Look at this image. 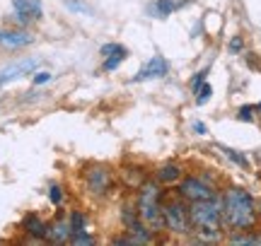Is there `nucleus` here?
Returning <instances> with one entry per match:
<instances>
[{
    "mask_svg": "<svg viewBox=\"0 0 261 246\" xmlns=\"http://www.w3.org/2000/svg\"><path fill=\"white\" fill-rule=\"evenodd\" d=\"M223 222L234 229H249L256 222L254 198L244 189H227L223 196Z\"/></svg>",
    "mask_w": 261,
    "mask_h": 246,
    "instance_id": "obj_1",
    "label": "nucleus"
},
{
    "mask_svg": "<svg viewBox=\"0 0 261 246\" xmlns=\"http://www.w3.org/2000/svg\"><path fill=\"white\" fill-rule=\"evenodd\" d=\"M160 200H162V191H160L158 183H143V186H140L138 215L152 232H160V229L165 227V218H162Z\"/></svg>",
    "mask_w": 261,
    "mask_h": 246,
    "instance_id": "obj_2",
    "label": "nucleus"
},
{
    "mask_svg": "<svg viewBox=\"0 0 261 246\" xmlns=\"http://www.w3.org/2000/svg\"><path fill=\"white\" fill-rule=\"evenodd\" d=\"M189 218L196 229H205V232H220L223 225V203L215 198L208 200H194L189 208Z\"/></svg>",
    "mask_w": 261,
    "mask_h": 246,
    "instance_id": "obj_3",
    "label": "nucleus"
},
{
    "mask_svg": "<svg viewBox=\"0 0 261 246\" xmlns=\"http://www.w3.org/2000/svg\"><path fill=\"white\" fill-rule=\"evenodd\" d=\"M162 218H165V227L174 234H187L191 229V218H189V210L181 203H167L162 205Z\"/></svg>",
    "mask_w": 261,
    "mask_h": 246,
    "instance_id": "obj_4",
    "label": "nucleus"
},
{
    "mask_svg": "<svg viewBox=\"0 0 261 246\" xmlns=\"http://www.w3.org/2000/svg\"><path fill=\"white\" fill-rule=\"evenodd\" d=\"M85 181H87V189L94 196H107L109 191L114 189V171L109 167H102V164H94L85 171Z\"/></svg>",
    "mask_w": 261,
    "mask_h": 246,
    "instance_id": "obj_5",
    "label": "nucleus"
},
{
    "mask_svg": "<svg viewBox=\"0 0 261 246\" xmlns=\"http://www.w3.org/2000/svg\"><path fill=\"white\" fill-rule=\"evenodd\" d=\"M179 193H181V198H187L189 203H194V200H208L213 198L215 193L211 186H205L201 179H194V176H189L179 183Z\"/></svg>",
    "mask_w": 261,
    "mask_h": 246,
    "instance_id": "obj_6",
    "label": "nucleus"
},
{
    "mask_svg": "<svg viewBox=\"0 0 261 246\" xmlns=\"http://www.w3.org/2000/svg\"><path fill=\"white\" fill-rule=\"evenodd\" d=\"M169 73V63L162 56H152L145 63V66L138 70V75L133 77L136 82H143V80H158V77H165Z\"/></svg>",
    "mask_w": 261,
    "mask_h": 246,
    "instance_id": "obj_7",
    "label": "nucleus"
},
{
    "mask_svg": "<svg viewBox=\"0 0 261 246\" xmlns=\"http://www.w3.org/2000/svg\"><path fill=\"white\" fill-rule=\"evenodd\" d=\"M12 8H15V17L19 24H27L34 19L41 17V3L39 0H12Z\"/></svg>",
    "mask_w": 261,
    "mask_h": 246,
    "instance_id": "obj_8",
    "label": "nucleus"
},
{
    "mask_svg": "<svg viewBox=\"0 0 261 246\" xmlns=\"http://www.w3.org/2000/svg\"><path fill=\"white\" fill-rule=\"evenodd\" d=\"M39 66L37 58H27V60H19V63H12L5 70H0V85H8L12 80H19L22 75H29L34 68Z\"/></svg>",
    "mask_w": 261,
    "mask_h": 246,
    "instance_id": "obj_9",
    "label": "nucleus"
},
{
    "mask_svg": "<svg viewBox=\"0 0 261 246\" xmlns=\"http://www.w3.org/2000/svg\"><path fill=\"white\" fill-rule=\"evenodd\" d=\"M34 41L29 32H17V29H0V46L5 48H24Z\"/></svg>",
    "mask_w": 261,
    "mask_h": 246,
    "instance_id": "obj_10",
    "label": "nucleus"
},
{
    "mask_svg": "<svg viewBox=\"0 0 261 246\" xmlns=\"http://www.w3.org/2000/svg\"><path fill=\"white\" fill-rule=\"evenodd\" d=\"M70 225H65V222H54V225H48L46 229V241L51 244H63V241H70Z\"/></svg>",
    "mask_w": 261,
    "mask_h": 246,
    "instance_id": "obj_11",
    "label": "nucleus"
},
{
    "mask_svg": "<svg viewBox=\"0 0 261 246\" xmlns=\"http://www.w3.org/2000/svg\"><path fill=\"white\" fill-rule=\"evenodd\" d=\"M46 229H48V225H44L41 218H37V215H27V218H24V232L32 234V237L44 239L46 237Z\"/></svg>",
    "mask_w": 261,
    "mask_h": 246,
    "instance_id": "obj_12",
    "label": "nucleus"
},
{
    "mask_svg": "<svg viewBox=\"0 0 261 246\" xmlns=\"http://www.w3.org/2000/svg\"><path fill=\"white\" fill-rule=\"evenodd\" d=\"M121 179H123L126 186H130V189H140V186L145 183V174H143L140 169H136V167H123Z\"/></svg>",
    "mask_w": 261,
    "mask_h": 246,
    "instance_id": "obj_13",
    "label": "nucleus"
},
{
    "mask_svg": "<svg viewBox=\"0 0 261 246\" xmlns=\"http://www.w3.org/2000/svg\"><path fill=\"white\" fill-rule=\"evenodd\" d=\"M179 179H181V169H179L177 164H165V167H160V171H158L160 183L169 186V183H177Z\"/></svg>",
    "mask_w": 261,
    "mask_h": 246,
    "instance_id": "obj_14",
    "label": "nucleus"
},
{
    "mask_svg": "<svg viewBox=\"0 0 261 246\" xmlns=\"http://www.w3.org/2000/svg\"><path fill=\"white\" fill-rule=\"evenodd\" d=\"M189 0H155V12H158L160 17H169L174 10L184 8Z\"/></svg>",
    "mask_w": 261,
    "mask_h": 246,
    "instance_id": "obj_15",
    "label": "nucleus"
},
{
    "mask_svg": "<svg viewBox=\"0 0 261 246\" xmlns=\"http://www.w3.org/2000/svg\"><path fill=\"white\" fill-rule=\"evenodd\" d=\"M70 244L73 246H92L94 237L87 234V229H75V232H70Z\"/></svg>",
    "mask_w": 261,
    "mask_h": 246,
    "instance_id": "obj_16",
    "label": "nucleus"
},
{
    "mask_svg": "<svg viewBox=\"0 0 261 246\" xmlns=\"http://www.w3.org/2000/svg\"><path fill=\"white\" fill-rule=\"evenodd\" d=\"M140 215H138V208L136 205H123L121 210V222H123V227H130L133 222H138Z\"/></svg>",
    "mask_w": 261,
    "mask_h": 246,
    "instance_id": "obj_17",
    "label": "nucleus"
},
{
    "mask_svg": "<svg viewBox=\"0 0 261 246\" xmlns=\"http://www.w3.org/2000/svg\"><path fill=\"white\" fill-rule=\"evenodd\" d=\"M220 150H223V152H225V157H230V160H232L234 164H240V167H244V169L249 167V160H247V157H242V155H240L237 150H230V147H220Z\"/></svg>",
    "mask_w": 261,
    "mask_h": 246,
    "instance_id": "obj_18",
    "label": "nucleus"
},
{
    "mask_svg": "<svg viewBox=\"0 0 261 246\" xmlns=\"http://www.w3.org/2000/svg\"><path fill=\"white\" fill-rule=\"evenodd\" d=\"M211 95H213V87L208 85V82H203V85L196 89V104H205L211 99Z\"/></svg>",
    "mask_w": 261,
    "mask_h": 246,
    "instance_id": "obj_19",
    "label": "nucleus"
},
{
    "mask_svg": "<svg viewBox=\"0 0 261 246\" xmlns=\"http://www.w3.org/2000/svg\"><path fill=\"white\" fill-rule=\"evenodd\" d=\"M230 244H261V234H242V237H230Z\"/></svg>",
    "mask_w": 261,
    "mask_h": 246,
    "instance_id": "obj_20",
    "label": "nucleus"
},
{
    "mask_svg": "<svg viewBox=\"0 0 261 246\" xmlns=\"http://www.w3.org/2000/svg\"><path fill=\"white\" fill-rule=\"evenodd\" d=\"M99 53H102V56H116V53H123V56H126V48H123L121 44H104V46L99 48Z\"/></svg>",
    "mask_w": 261,
    "mask_h": 246,
    "instance_id": "obj_21",
    "label": "nucleus"
},
{
    "mask_svg": "<svg viewBox=\"0 0 261 246\" xmlns=\"http://www.w3.org/2000/svg\"><path fill=\"white\" fill-rule=\"evenodd\" d=\"M123 53H116V56H107V60H104V70H116V68L121 66V60H123Z\"/></svg>",
    "mask_w": 261,
    "mask_h": 246,
    "instance_id": "obj_22",
    "label": "nucleus"
},
{
    "mask_svg": "<svg viewBox=\"0 0 261 246\" xmlns=\"http://www.w3.org/2000/svg\"><path fill=\"white\" fill-rule=\"evenodd\" d=\"M70 229H85V215L83 212H73L70 215Z\"/></svg>",
    "mask_w": 261,
    "mask_h": 246,
    "instance_id": "obj_23",
    "label": "nucleus"
},
{
    "mask_svg": "<svg viewBox=\"0 0 261 246\" xmlns=\"http://www.w3.org/2000/svg\"><path fill=\"white\" fill-rule=\"evenodd\" d=\"M237 118H240V121L252 123L254 121V106H242V109L237 111Z\"/></svg>",
    "mask_w": 261,
    "mask_h": 246,
    "instance_id": "obj_24",
    "label": "nucleus"
},
{
    "mask_svg": "<svg viewBox=\"0 0 261 246\" xmlns=\"http://www.w3.org/2000/svg\"><path fill=\"white\" fill-rule=\"evenodd\" d=\"M48 198H51V203H54V205H61L63 193H61V189H58V186H51V189H48Z\"/></svg>",
    "mask_w": 261,
    "mask_h": 246,
    "instance_id": "obj_25",
    "label": "nucleus"
},
{
    "mask_svg": "<svg viewBox=\"0 0 261 246\" xmlns=\"http://www.w3.org/2000/svg\"><path fill=\"white\" fill-rule=\"evenodd\" d=\"M205 75H208V70H201V73H196V77H194V80H191V89H194V92H196V89H198V87H201V85H203Z\"/></svg>",
    "mask_w": 261,
    "mask_h": 246,
    "instance_id": "obj_26",
    "label": "nucleus"
},
{
    "mask_svg": "<svg viewBox=\"0 0 261 246\" xmlns=\"http://www.w3.org/2000/svg\"><path fill=\"white\" fill-rule=\"evenodd\" d=\"M242 46H244V44H242V39H240V37H234L232 41H230V51H232V53H240V51H242Z\"/></svg>",
    "mask_w": 261,
    "mask_h": 246,
    "instance_id": "obj_27",
    "label": "nucleus"
},
{
    "mask_svg": "<svg viewBox=\"0 0 261 246\" xmlns=\"http://www.w3.org/2000/svg\"><path fill=\"white\" fill-rule=\"evenodd\" d=\"M48 80H51V73H37V75H34V85H44Z\"/></svg>",
    "mask_w": 261,
    "mask_h": 246,
    "instance_id": "obj_28",
    "label": "nucleus"
},
{
    "mask_svg": "<svg viewBox=\"0 0 261 246\" xmlns=\"http://www.w3.org/2000/svg\"><path fill=\"white\" fill-rule=\"evenodd\" d=\"M194 131L198 133V135H205V126H203L201 121H196V123H194Z\"/></svg>",
    "mask_w": 261,
    "mask_h": 246,
    "instance_id": "obj_29",
    "label": "nucleus"
},
{
    "mask_svg": "<svg viewBox=\"0 0 261 246\" xmlns=\"http://www.w3.org/2000/svg\"><path fill=\"white\" fill-rule=\"evenodd\" d=\"M254 109H256V111H261V104H256V106H254Z\"/></svg>",
    "mask_w": 261,
    "mask_h": 246,
    "instance_id": "obj_30",
    "label": "nucleus"
}]
</instances>
